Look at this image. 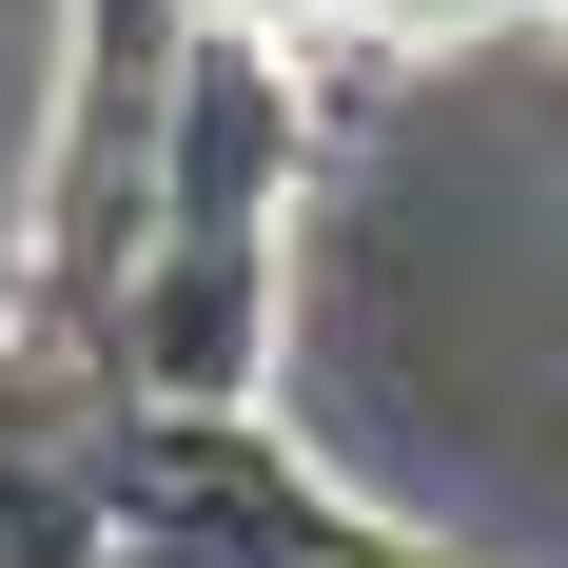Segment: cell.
Wrapping results in <instances>:
<instances>
[{
  "label": "cell",
  "instance_id": "cell-3",
  "mask_svg": "<svg viewBox=\"0 0 568 568\" xmlns=\"http://www.w3.org/2000/svg\"><path fill=\"white\" fill-rule=\"evenodd\" d=\"M0 568H118V393L0 373Z\"/></svg>",
  "mask_w": 568,
  "mask_h": 568
},
{
  "label": "cell",
  "instance_id": "cell-2",
  "mask_svg": "<svg viewBox=\"0 0 568 568\" xmlns=\"http://www.w3.org/2000/svg\"><path fill=\"white\" fill-rule=\"evenodd\" d=\"M176 0H79L59 20V176H40V314L99 334L138 275V196H158V99H176Z\"/></svg>",
  "mask_w": 568,
  "mask_h": 568
},
{
  "label": "cell",
  "instance_id": "cell-1",
  "mask_svg": "<svg viewBox=\"0 0 568 568\" xmlns=\"http://www.w3.org/2000/svg\"><path fill=\"white\" fill-rule=\"evenodd\" d=\"M275 216H294V79L255 40H196L158 99V196H138V275L99 314V393L255 412V373H275Z\"/></svg>",
  "mask_w": 568,
  "mask_h": 568
}]
</instances>
